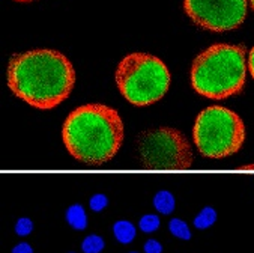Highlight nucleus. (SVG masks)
I'll return each mask as SVG.
<instances>
[{
	"label": "nucleus",
	"instance_id": "f257e3e1",
	"mask_svg": "<svg viewBox=\"0 0 254 253\" xmlns=\"http://www.w3.org/2000/svg\"><path fill=\"white\" fill-rule=\"evenodd\" d=\"M75 83L68 58L56 50L17 53L8 64V86L27 104L48 110L65 101Z\"/></svg>",
	"mask_w": 254,
	"mask_h": 253
},
{
	"label": "nucleus",
	"instance_id": "f03ea898",
	"mask_svg": "<svg viewBox=\"0 0 254 253\" xmlns=\"http://www.w3.org/2000/svg\"><path fill=\"white\" fill-rule=\"evenodd\" d=\"M68 153L89 165L112 160L124 140L119 113L104 104H84L71 112L62 130Z\"/></svg>",
	"mask_w": 254,
	"mask_h": 253
},
{
	"label": "nucleus",
	"instance_id": "7ed1b4c3",
	"mask_svg": "<svg viewBox=\"0 0 254 253\" xmlns=\"http://www.w3.org/2000/svg\"><path fill=\"white\" fill-rule=\"evenodd\" d=\"M247 50L244 45L214 44L201 52L191 67L192 89L212 99H224L244 89Z\"/></svg>",
	"mask_w": 254,
	"mask_h": 253
},
{
	"label": "nucleus",
	"instance_id": "20e7f679",
	"mask_svg": "<svg viewBox=\"0 0 254 253\" xmlns=\"http://www.w3.org/2000/svg\"><path fill=\"white\" fill-rule=\"evenodd\" d=\"M115 79L124 98L134 106L157 103L170 86V73L166 64L147 53L125 56L118 65Z\"/></svg>",
	"mask_w": 254,
	"mask_h": 253
},
{
	"label": "nucleus",
	"instance_id": "39448f33",
	"mask_svg": "<svg viewBox=\"0 0 254 253\" xmlns=\"http://www.w3.org/2000/svg\"><path fill=\"white\" fill-rule=\"evenodd\" d=\"M192 136L203 157L224 159L241 149L245 140V127L235 112L211 106L197 116Z\"/></svg>",
	"mask_w": 254,
	"mask_h": 253
},
{
	"label": "nucleus",
	"instance_id": "423d86ee",
	"mask_svg": "<svg viewBox=\"0 0 254 253\" xmlns=\"http://www.w3.org/2000/svg\"><path fill=\"white\" fill-rule=\"evenodd\" d=\"M137 151L149 169L185 170L192 165V151L185 136L175 128H155L137 137Z\"/></svg>",
	"mask_w": 254,
	"mask_h": 253
},
{
	"label": "nucleus",
	"instance_id": "0eeeda50",
	"mask_svg": "<svg viewBox=\"0 0 254 253\" xmlns=\"http://www.w3.org/2000/svg\"><path fill=\"white\" fill-rule=\"evenodd\" d=\"M188 18L198 27L211 32L238 29L245 17L247 0H184Z\"/></svg>",
	"mask_w": 254,
	"mask_h": 253
},
{
	"label": "nucleus",
	"instance_id": "6e6552de",
	"mask_svg": "<svg viewBox=\"0 0 254 253\" xmlns=\"http://www.w3.org/2000/svg\"><path fill=\"white\" fill-rule=\"evenodd\" d=\"M66 222L69 223L71 228H74L77 231H84L87 228V214H86L84 208L78 204L71 205L66 210Z\"/></svg>",
	"mask_w": 254,
	"mask_h": 253
},
{
	"label": "nucleus",
	"instance_id": "1a4fd4ad",
	"mask_svg": "<svg viewBox=\"0 0 254 253\" xmlns=\"http://www.w3.org/2000/svg\"><path fill=\"white\" fill-rule=\"evenodd\" d=\"M135 226L128 220H119L113 226L115 238L122 244H129L135 238Z\"/></svg>",
	"mask_w": 254,
	"mask_h": 253
},
{
	"label": "nucleus",
	"instance_id": "9d476101",
	"mask_svg": "<svg viewBox=\"0 0 254 253\" xmlns=\"http://www.w3.org/2000/svg\"><path fill=\"white\" fill-rule=\"evenodd\" d=\"M154 207L161 214H172L175 210V196L167 190L158 191L154 197Z\"/></svg>",
	"mask_w": 254,
	"mask_h": 253
},
{
	"label": "nucleus",
	"instance_id": "9b49d317",
	"mask_svg": "<svg viewBox=\"0 0 254 253\" xmlns=\"http://www.w3.org/2000/svg\"><path fill=\"white\" fill-rule=\"evenodd\" d=\"M217 222V211L212 207L203 208L194 219V226L197 229H206Z\"/></svg>",
	"mask_w": 254,
	"mask_h": 253
},
{
	"label": "nucleus",
	"instance_id": "f8f14e48",
	"mask_svg": "<svg viewBox=\"0 0 254 253\" xmlns=\"http://www.w3.org/2000/svg\"><path fill=\"white\" fill-rule=\"evenodd\" d=\"M106 243L99 235H87L81 243V250L84 253H101Z\"/></svg>",
	"mask_w": 254,
	"mask_h": 253
},
{
	"label": "nucleus",
	"instance_id": "ddd939ff",
	"mask_svg": "<svg viewBox=\"0 0 254 253\" xmlns=\"http://www.w3.org/2000/svg\"><path fill=\"white\" fill-rule=\"evenodd\" d=\"M169 229H170L172 235H175L176 238H181V240H190L191 238V232H190L188 225L181 219H172L169 223Z\"/></svg>",
	"mask_w": 254,
	"mask_h": 253
},
{
	"label": "nucleus",
	"instance_id": "4468645a",
	"mask_svg": "<svg viewBox=\"0 0 254 253\" xmlns=\"http://www.w3.org/2000/svg\"><path fill=\"white\" fill-rule=\"evenodd\" d=\"M160 223L161 222H160V217L157 214H146L140 219L138 228H140V231L150 234V232H155L160 228Z\"/></svg>",
	"mask_w": 254,
	"mask_h": 253
},
{
	"label": "nucleus",
	"instance_id": "2eb2a0df",
	"mask_svg": "<svg viewBox=\"0 0 254 253\" xmlns=\"http://www.w3.org/2000/svg\"><path fill=\"white\" fill-rule=\"evenodd\" d=\"M89 205H90L92 211H95V213H101V211H103V210L109 205V199H107V196H106V194L98 193V194H93V196L90 197Z\"/></svg>",
	"mask_w": 254,
	"mask_h": 253
},
{
	"label": "nucleus",
	"instance_id": "dca6fc26",
	"mask_svg": "<svg viewBox=\"0 0 254 253\" xmlns=\"http://www.w3.org/2000/svg\"><path fill=\"white\" fill-rule=\"evenodd\" d=\"M33 231V222L27 217H21L15 223V234L20 237H27Z\"/></svg>",
	"mask_w": 254,
	"mask_h": 253
},
{
	"label": "nucleus",
	"instance_id": "f3484780",
	"mask_svg": "<svg viewBox=\"0 0 254 253\" xmlns=\"http://www.w3.org/2000/svg\"><path fill=\"white\" fill-rule=\"evenodd\" d=\"M163 252V246L160 241L150 238L144 243V253H161Z\"/></svg>",
	"mask_w": 254,
	"mask_h": 253
},
{
	"label": "nucleus",
	"instance_id": "a211bd4d",
	"mask_svg": "<svg viewBox=\"0 0 254 253\" xmlns=\"http://www.w3.org/2000/svg\"><path fill=\"white\" fill-rule=\"evenodd\" d=\"M12 253H33V249L27 243H20L12 249Z\"/></svg>",
	"mask_w": 254,
	"mask_h": 253
},
{
	"label": "nucleus",
	"instance_id": "6ab92c4d",
	"mask_svg": "<svg viewBox=\"0 0 254 253\" xmlns=\"http://www.w3.org/2000/svg\"><path fill=\"white\" fill-rule=\"evenodd\" d=\"M248 68H250L251 77L254 79V47L251 48V52L248 55Z\"/></svg>",
	"mask_w": 254,
	"mask_h": 253
},
{
	"label": "nucleus",
	"instance_id": "aec40b11",
	"mask_svg": "<svg viewBox=\"0 0 254 253\" xmlns=\"http://www.w3.org/2000/svg\"><path fill=\"white\" fill-rule=\"evenodd\" d=\"M250 3H251V8H253V11H254V0H250Z\"/></svg>",
	"mask_w": 254,
	"mask_h": 253
},
{
	"label": "nucleus",
	"instance_id": "412c9836",
	"mask_svg": "<svg viewBox=\"0 0 254 253\" xmlns=\"http://www.w3.org/2000/svg\"><path fill=\"white\" fill-rule=\"evenodd\" d=\"M17 2H30V0H17Z\"/></svg>",
	"mask_w": 254,
	"mask_h": 253
},
{
	"label": "nucleus",
	"instance_id": "4be33fe9",
	"mask_svg": "<svg viewBox=\"0 0 254 253\" xmlns=\"http://www.w3.org/2000/svg\"><path fill=\"white\" fill-rule=\"evenodd\" d=\"M129 253H137V252H129Z\"/></svg>",
	"mask_w": 254,
	"mask_h": 253
},
{
	"label": "nucleus",
	"instance_id": "5701e85b",
	"mask_svg": "<svg viewBox=\"0 0 254 253\" xmlns=\"http://www.w3.org/2000/svg\"><path fill=\"white\" fill-rule=\"evenodd\" d=\"M69 253H74V252H69Z\"/></svg>",
	"mask_w": 254,
	"mask_h": 253
}]
</instances>
